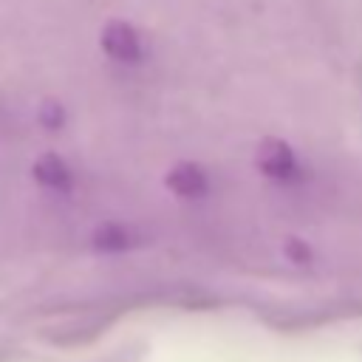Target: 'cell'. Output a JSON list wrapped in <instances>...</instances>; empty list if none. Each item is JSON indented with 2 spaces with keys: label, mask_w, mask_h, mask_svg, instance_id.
I'll return each instance as SVG.
<instances>
[{
  "label": "cell",
  "mask_w": 362,
  "mask_h": 362,
  "mask_svg": "<svg viewBox=\"0 0 362 362\" xmlns=\"http://www.w3.org/2000/svg\"><path fill=\"white\" fill-rule=\"evenodd\" d=\"M99 42H102V51L110 59H116V62H127L130 65V62H139L141 54H144V45H141L139 31L130 23H124V20H110L102 28Z\"/></svg>",
  "instance_id": "6da1fadb"
},
{
  "label": "cell",
  "mask_w": 362,
  "mask_h": 362,
  "mask_svg": "<svg viewBox=\"0 0 362 362\" xmlns=\"http://www.w3.org/2000/svg\"><path fill=\"white\" fill-rule=\"evenodd\" d=\"M164 184H167V189L175 192L178 198H192V201H195V198H204L206 189H209V178H206L204 167H201V164H192V161L175 164V167L167 173Z\"/></svg>",
  "instance_id": "3957f363"
},
{
  "label": "cell",
  "mask_w": 362,
  "mask_h": 362,
  "mask_svg": "<svg viewBox=\"0 0 362 362\" xmlns=\"http://www.w3.org/2000/svg\"><path fill=\"white\" fill-rule=\"evenodd\" d=\"M130 243H133V235L122 223H99L93 232V246L99 252H124L130 249Z\"/></svg>",
  "instance_id": "5b68a950"
},
{
  "label": "cell",
  "mask_w": 362,
  "mask_h": 362,
  "mask_svg": "<svg viewBox=\"0 0 362 362\" xmlns=\"http://www.w3.org/2000/svg\"><path fill=\"white\" fill-rule=\"evenodd\" d=\"M255 164L272 181H291L297 175V156L280 139H266L255 153Z\"/></svg>",
  "instance_id": "7a4b0ae2"
},
{
  "label": "cell",
  "mask_w": 362,
  "mask_h": 362,
  "mask_svg": "<svg viewBox=\"0 0 362 362\" xmlns=\"http://www.w3.org/2000/svg\"><path fill=\"white\" fill-rule=\"evenodd\" d=\"M31 173H34L37 184H40V187H45V189L65 192V189H71V187H74L71 167H68V164H65V158H62V156H57V153H45V156H40V158L34 161Z\"/></svg>",
  "instance_id": "277c9868"
},
{
  "label": "cell",
  "mask_w": 362,
  "mask_h": 362,
  "mask_svg": "<svg viewBox=\"0 0 362 362\" xmlns=\"http://www.w3.org/2000/svg\"><path fill=\"white\" fill-rule=\"evenodd\" d=\"M294 263H308L311 260V249L305 240H297V238H288L286 240V249H283Z\"/></svg>",
  "instance_id": "52a82bcc"
},
{
  "label": "cell",
  "mask_w": 362,
  "mask_h": 362,
  "mask_svg": "<svg viewBox=\"0 0 362 362\" xmlns=\"http://www.w3.org/2000/svg\"><path fill=\"white\" fill-rule=\"evenodd\" d=\"M37 122L45 127V130H59L65 124V107L57 102V99H45L40 107H37Z\"/></svg>",
  "instance_id": "8992f818"
}]
</instances>
